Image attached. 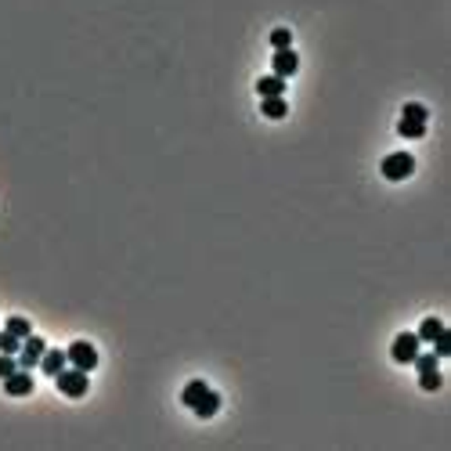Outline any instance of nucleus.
<instances>
[{"label": "nucleus", "instance_id": "nucleus-17", "mask_svg": "<svg viewBox=\"0 0 451 451\" xmlns=\"http://www.w3.org/2000/svg\"><path fill=\"white\" fill-rule=\"evenodd\" d=\"M412 364H415L419 372H429V369H437V364H441V357H437V354H422V350H419V354L412 357Z\"/></svg>", "mask_w": 451, "mask_h": 451}, {"label": "nucleus", "instance_id": "nucleus-8", "mask_svg": "<svg viewBox=\"0 0 451 451\" xmlns=\"http://www.w3.org/2000/svg\"><path fill=\"white\" fill-rule=\"evenodd\" d=\"M4 394H11V397H29V394H33V376H29V369H15V372L4 379Z\"/></svg>", "mask_w": 451, "mask_h": 451}, {"label": "nucleus", "instance_id": "nucleus-11", "mask_svg": "<svg viewBox=\"0 0 451 451\" xmlns=\"http://www.w3.org/2000/svg\"><path fill=\"white\" fill-rule=\"evenodd\" d=\"M69 364V357H66V350H44V357H40V369H44V376H58L61 369Z\"/></svg>", "mask_w": 451, "mask_h": 451}, {"label": "nucleus", "instance_id": "nucleus-4", "mask_svg": "<svg viewBox=\"0 0 451 451\" xmlns=\"http://www.w3.org/2000/svg\"><path fill=\"white\" fill-rule=\"evenodd\" d=\"M66 357H69L73 369H83V372H94V369H98V350H94V343H87V339L69 343Z\"/></svg>", "mask_w": 451, "mask_h": 451}, {"label": "nucleus", "instance_id": "nucleus-10", "mask_svg": "<svg viewBox=\"0 0 451 451\" xmlns=\"http://www.w3.org/2000/svg\"><path fill=\"white\" fill-rule=\"evenodd\" d=\"M256 94H260V98H282L286 94V76H260V80H256Z\"/></svg>", "mask_w": 451, "mask_h": 451}, {"label": "nucleus", "instance_id": "nucleus-9", "mask_svg": "<svg viewBox=\"0 0 451 451\" xmlns=\"http://www.w3.org/2000/svg\"><path fill=\"white\" fill-rule=\"evenodd\" d=\"M271 69H274V76H293V73L300 69V54H296L293 47L274 51V58H271Z\"/></svg>", "mask_w": 451, "mask_h": 451}, {"label": "nucleus", "instance_id": "nucleus-15", "mask_svg": "<svg viewBox=\"0 0 451 451\" xmlns=\"http://www.w3.org/2000/svg\"><path fill=\"white\" fill-rule=\"evenodd\" d=\"M18 350H22V339L4 329V332H0V354H18Z\"/></svg>", "mask_w": 451, "mask_h": 451}, {"label": "nucleus", "instance_id": "nucleus-2", "mask_svg": "<svg viewBox=\"0 0 451 451\" xmlns=\"http://www.w3.org/2000/svg\"><path fill=\"white\" fill-rule=\"evenodd\" d=\"M426 119H429L426 105H419V101H408L404 109H401L397 134H401V138H422V134H426Z\"/></svg>", "mask_w": 451, "mask_h": 451}, {"label": "nucleus", "instance_id": "nucleus-6", "mask_svg": "<svg viewBox=\"0 0 451 451\" xmlns=\"http://www.w3.org/2000/svg\"><path fill=\"white\" fill-rule=\"evenodd\" d=\"M44 350H47V343L29 332V336L22 339V350H18V369H36L40 357H44Z\"/></svg>", "mask_w": 451, "mask_h": 451}, {"label": "nucleus", "instance_id": "nucleus-12", "mask_svg": "<svg viewBox=\"0 0 451 451\" xmlns=\"http://www.w3.org/2000/svg\"><path fill=\"white\" fill-rule=\"evenodd\" d=\"M441 332H444V321L441 318H422V325H419L415 336H419V343H434Z\"/></svg>", "mask_w": 451, "mask_h": 451}, {"label": "nucleus", "instance_id": "nucleus-7", "mask_svg": "<svg viewBox=\"0 0 451 451\" xmlns=\"http://www.w3.org/2000/svg\"><path fill=\"white\" fill-rule=\"evenodd\" d=\"M419 336L415 332H401V336H394V347H390V354H394V361L397 364H412V357L419 354Z\"/></svg>", "mask_w": 451, "mask_h": 451}, {"label": "nucleus", "instance_id": "nucleus-5", "mask_svg": "<svg viewBox=\"0 0 451 451\" xmlns=\"http://www.w3.org/2000/svg\"><path fill=\"white\" fill-rule=\"evenodd\" d=\"M412 170H415V159L408 152H394V156L383 159V177L386 181H404V177H412Z\"/></svg>", "mask_w": 451, "mask_h": 451}, {"label": "nucleus", "instance_id": "nucleus-20", "mask_svg": "<svg viewBox=\"0 0 451 451\" xmlns=\"http://www.w3.org/2000/svg\"><path fill=\"white\" fill-rule=\"evenodd\" d=\"M18 369V357L15 354H0V379H8Z\"/></svg>", "mask_w": 451, "mask_h": 451}, {"label": "nucleus", "instance_id": "nucleus-14", "mask_svg": "<svg viewBox=\"0 0 451 451\" xmlns=\"http://www.w3.org/2000/svg\"><path fill=\"white\" fill-rule=\"evenodd\" d=\"M4 329H8V332H15L18 339H26V336L33 332V325H29V318H18V314H15V318H8V325H4Z\"/></svg>", "mask_w": 451, "mask_h": 451}, {"label": "nucleus", "instance_id": "nucleus-3", "mask_svg": "<svg viewBox=\"0 0 451 451\" xmlns=\"http://www.w3.org/2000/svg\"><path fill=\"white\" fill-rule=\"evenodd\" d=\"M54 383H58V390L66 394V397H73V401L83 397V394H87V386H91L87 372H83V369H73V364H66V369L54 376Z\"/></svg>", "mask_w": 451, "mask_h": 451}, {"label": "nucleus", "instance_id": "nucleus-18", "mask_svg": "<svg viewBox=\"0 0 451 451\" xmlns=\"http://www.w3.org/2000/svg\"><path fill=\"white\" fill-rule=\"evenodd\" d=\"M434 354H437V357H448V354H451V332H448V329L434 339Z\"/></svg>", "mask_w": 451, "mask_h": 451}, {"label": "nucleus", "instance_id": "nucleus-1", "mask_svg": "<svg viewBox=\"0 0 451 451\" xmlns=\"http://www.w3.org/2000/svg\"><path fill=\"white\" fill-rule=\"evenodd\" d=\"M181 401H184L199 419H213V415L221 412V394L213 390L209 383H202V379H191L184 390H181Z\"/></svg>", "mask_w": 451, "mask_h": 451}, {"label": "nucleus", "instance_id": "nucleus-13", "mask_svg": "<svg viewBox=\"0 0 451 451\" xmlns=\"http://www.w3.org/2000/svg\"><path fill=\"white\" fill-rule=\"evenodd\" d=\"M260 112H264L267 119H282V116L289 112V105H286V98H264V101H260Z\"/></svg>", "mask_w": 451, "mask_h": 451}, {"label": "nucleus", "instance_id": "nucleus-16", "mask_svg": "<svg viewBox=\"0 0 451 451\" xmlns=\"http://www.w3.org/2000/svg\"><path fill=\"white\" fill-rule=\"evenodd\" d=\"M419 383H422V390H441L444 386V376L437 369H429V372H419Z\"/></svg>", "mask_w": 451, "mask_h": 451}, {"label": "nucleus", "instance_id": "nucleus-19", "mask_svg": "<svg viewBox=\"0 0 451 451\" xmlns=\"http://www.w3.org/2000/svg\"><path fill=\"white\" fill-rule=\"evenodd\" d=\"M289 44H293V33H289V29H274V33H271V47H274V51H282V47H289Z\"/></svg>", "mask_w": 451, "mask_h": 451}]
</instances>
